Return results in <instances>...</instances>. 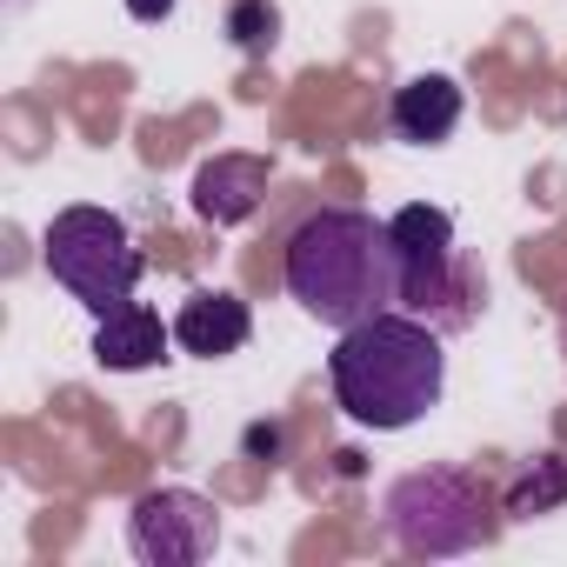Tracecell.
I'll use <instances>...</instances> for the list:
<instances>
[{"label": "cell", "mask_w": 567, "mask_h": 567, "mask_svg": "<svg viewBox=\"0 0 567 567\" xmlns=\"http://www.w3.org/2000/svg\"><path fill=\"white\" fill-rule=\"evenodd\" d=\"M328 388L354 427H374V434L414 427L421 414L441 408V388H447L441 328H427L421 315H401V308H388L361 328H341V341L328 354Z\"/></svg>", "instance_id": "6da1fadb"}, {"label": "cell", "mask_w": 567, "mask_h": 567, "mask_svg": "<svg viewBox=\"0 0 567 567\" xmlns=\"http://www.w3.org/2000/svg\"><path fill=\"white\" fill-rule=\"evenodd\" d=\"M280 280L321 328H361L394 308V240L368 207H321L288 234Z\"/></svg>", "instance_id": "7a4b0ae2"}, {"label": "cell", "mask_w": 567, "mask_h": 567, "mask_svg": "<svg viewBox=\"0 0 567 567\" xmlns=\"http://www.w3.org/2000/svg\"><path fill=\"white\" fill-rule=\"evenodd\" d=\"M388 240H394V308L421 315L441 334H461L487 301V280L467 260V247L454 234V214L414 200L388 220Z\"/></svg>", "instance_id": "3957f363"}, {"label": "cell", "mask_w": 567, "mask_h": 567, "mask_svg": "<svg viewBox=\"0 0 567 567\" xmlns=\"http://www.w3.org/2000/svg\"><path fill=\"white\" fill-rule=\"evenodd\" d=\"M381 527L414 560H454V554L487 547L501 514H494V494H487L481 474H467V467H414V474H401L388 487Z\"/></svg>", "instance_id": "277c9868"}, {"label": "cell", "mask_w": 567, "mask_h": 567, "mask_svg": "<svg viewBox=\"0 0 567 567\" xmlns=\"http://www.w3.org/2000/svg\"><path fill=\"white\" fill-rule=\"evenodd\" d=\"M41 260H48V274H54V288L74 295L94 321L134 301L141 267H147L141 247H134V234H127V220L107 214V207H61V214L48 220Z\"/></svg>", "instance_id": "5b68a950"}, {"label": "cell", "mask_w": 567, "mask_h": 567, "mask_svg": "<svg viewBox=\"0 0 567 567\" xmlns=\"http://www.w3.org/2000/svg\"><path fill=\"white\" fill-rule=\"evenodd\" d=\"M127 547L141 567H200L220 547V507L194 487H154L127 514Z\"/></svg>", "instance_id": "8992f818"}, {"label": "cell", "mask_w": 567, "mask_h": 567, "mask_svg": "<svg viewBox=\"0 0 567 567\" xmlns=\"http://www.w3.org/2000/svg\"><path fill=\"white\" fill-rule=\"evenodd\" d=\"M267 181H274V167H267L260 154H214V161L194 174V214H200L207 227H240V220L260 214Z\"/></svg>", "instance_id": "52a82bcc"}, {"label": "cell", "mask_w": 567, "mask_h": 567, "mask_svg": "<svg viewBox=\"0 0 567 567\" xmlns=\"http://www.w3.org/2000/svg\"><path fill=\"white\" fill-rule=\"evenodd\" d=\"M461 114H467V94H461L454 74H414V81L394 87L388 127H394V141H408V147H441V141L461 127Z\"/></svg>", "instance_id": "ba28073f"}, {"label": "cell", "mask_w": 567, "mask_h": 567, "mask_svg": "<svg viewBox=\"0 0 567 567\" xmlns=\"http://www.w3.org/2000/svg\"><path fill=\"white\" fill-rule=\"evenodd\" d=\"M247 334H254V315H247V301L227 295V288H200V295H187L181 315H174V348H181V354H200V361L240 354Z\"/></svg>", "instance_id": "9c48e42d"}, {"label": "cell", "mask_w": 567, "mask_h": 567, "mask_svg": "<svg viewBox=\"0 0 567 567\" xmlns=\"http://www.w3.org/2000/svg\"><path fill=\"white\" fill-rule=\"evenodd\" d=\"M167 348H174V321H161L141 301H127V308H114V315L94 321V361L107 374H141V368L167 361Z\"/></svg>", "instance_id": "30bf717a"}, {"label": "cell", "mask_w": 567, "mask_h": 567, "mask_svg": "<svg viewBox=\"0 0 567 567\" xmlns=\"http://www.w3.org/2000/svg\"><path fill=\"white\" fill-rule=\"evenodd\" d=\"M554 507H567V461H560V454H534V461L507 481L501 514H507V520H534V514H554Z\"/></svg>", "instance_id": "8fae6325"}, {"label": "cell", "mask_w": 567, "mask_h": 567, "mask_svg": "<svg viewBox=\"0 0 567 567\" xmlns=\"http://www.w3.org/2000/svg\"><path fill=\"white\" fill-rule=\"evenodd\" d=\"M227 41H234L240 54H274V41H280V8H274V0H234V8H227Z\"/></svg>", "instance_id": "7c38bea8"}, {"label": "cell", "mask_w": 567, "mask_h": 567, "mask_svg": "<svg viewBox=\"0 0 567 567\" xmlns=\"http://www.w3.org/2000/svg\"><path fill=\"white\" fill-rule=\"evenodd\" d=\"M240 447H247V461H280V447H288V434H280V421H254L247 434H240Z\"/></svg>", "instance_id": "4fadbf2b"}, {"label": "cell", "mask_w": 567, "mask_h": 567, "mask_svg": "<svg viewBox=\"0 0 567 567\" xmlns=\"http://www.w3.org/2000/svg\"><path fill=\"white\" fill-rule=\"evenodd\" d=\"M127 14H134V21H167L174 0H127Z\"/></svg>", "instance_id": "5bb4252c"}]
</instances>
